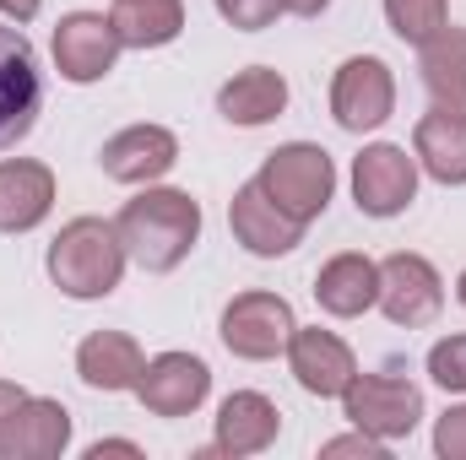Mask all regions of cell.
I'll return each mask as SVG.
<instances>
[{"mask_svg": "<svg viewBox=\"0 0 466 460\" xmlns=\"http://www.w3.org/2000/svg\"><path fill=\"white\" fill-rule=\"evenodd\" d=\"M293 223H315L326 206H331V195H337V163H331V152L326 146H315V141H288V146H277L271 157H266V168H260V179H255Z\"/></svg>", "mask_w": 466, "mask_h": 460, "instance_id": "obj_3", "label": "cell"}, {"mask_svg": "<svg viewBox=\"0 0 466 460\" xmlns=\"http://www.w3.org/2000/svg\"><path fill=\"white\" fill-rule=\"evenodd\" d=\"M380 309H385L390 325H407V331L429 325V320L445 309V282H440V271H434L423 255L396 249L390 260H380Z\"/></svg>", "mask_w": 466, "mask_h": 460, "instance_id": "obj_8", "label": "cell"}, {"mask_svg": "<svg viewBox=\"0 0 466 460\" xmlns=\"http://www.w3.org/2000/svg\"><path fill=\"white\" fill-rule=\"evenodd\" d=\"M293 331H299L293 304L277 298V293H238L223 309V346L233 357H249V363H266V357L288 352Z\"/></svg>", "mask_w": 466, "mask_h": 460, "instance_id": "obj_5", "label": "cell"}, {"mask_svg": "<svg viewBox=\"0 0 466 460\" xmlns=\"http://www.w3.org/2000/svg\"><path fill=\"white\" fill-rule=\"evenodd\" d=\"M456 298H461V304H466V271H461V282H456Z\"/></svg>", "mask_w": 466, "mask_h": 460, "instance_id": "obj_33", "label": "cell"}, {"mask_svg": "<svg viewBox=\"0 0 466 460\" xmlns=\"http://www.w3.org/2000/svg\"><path fill=\"white\" fill-rule=\"evenodd\" d=\"M315 298L337 320H352V315L374 309L380 304V265L369 255H337V260H326L320 276H315Z\"/></svg>", "mask_w": 466, "mask_h": 460, "instance_id": "obj_18", "label": "cell"}, {"mask_svg": "<svg viewBox=\"0 0 466 460\" xmlns=\"http://www.w3.org/2000/svg\"><path fill=\"white\" fill-rule=\"evenodd\" d=\"M109 22L125 49H163L185 33V0H115Z\"/></svg>", "mask_w": 466, "mask_h": 460, "instance_id": "obj_23", "label": "cell"}, {"mask_svg": "<svg viewBox=\"0 0 466 460\" xmlns=\"http://www.w3.org/2000/svg\"><path fill=\"white\" fill-rule=\"evenodd\" d=\"M423 60V87L434 98V109H451V115H466V27H440L429 44H418Z\"/></svg>", "mask_w": 466, "mask_h": 460, "instance_id": "obj_20", "label": "cell"}, {"mask_svg": "<svg viewBox=\"0 0 466 460\" xmlns=\"http://www.w3.org/2000/svg\"><path fill=\"white\" fill-rule=\"evenodd\" d=\"M115 228H119L125 255L141 271L163 276V271H174L196 249V238H201V206L185 190H141L136 201H125Z\"/></svg>", "mask_w": 466, "mask_h": 460, "instance_id": "obj_1", "label": "cell"}, {"mask_svg": "<svg viewBox=\"0 0 466 460\" xmlns=\"http://www.w3.org/2000/svg\"><path fill=\"white\" fill-rule=\"evenodd\" d=\"M119 49H125V38L115 33V22H109L104 11H71V16H60V27H55V65H60V76L76 82V87L104 82V76L115 71Z\"/></svg>", "mask_w": 466, "mask_h": 460, "instance_id": "obj_9", "label": "cell"}, {"mask_svg": "<svg viewBox=\"0 0 466 460\" xmlns=\"http://www.w3.org/2000/svg\"><path fill=\"white\" fill-rule=\"evenodd\" d=\"M385 16L401 44H429L451 22V0H385Z\"/></svg>", "mask_w": 466, "mask_h": 460, "instance_id": "obj_24", "label": "cell"}, {"mask_svg": "<svg viewBox=\"0 0 466 460\" xmlns=\"http://www.w3.org/2000/svg\"><path fill=\"white\" fill-rule=\"evenodd\" d=\"M55 206V174L33 157L0 163V233H33Z\"/></svg>", "mask_w": 466, "mask_h": 460, "instance_id": "obj_15", "label": "cell"}, {"mask_svg": "<svg viewBox=\"0 0 466 460\" xmlns=\"http://www.w3.org/2000/svg\"><path fill=\"white\" fill-rule=\"evenodd\" d=\"M38 5H44V0H0V11H5L11 22H33V16H38Z\"/></svg>", "mask_w": 466, "mask_h": 460, "instance_id": "obj_31", "label": "cell"}, {"mask_svg": "<svg viewBox=\"0 0 466 460\" xmlns=\"http://www.w3.org/2000/svg\"><path fill=\"white\" fill-rule=\"evenodd\" d=\"M141 368H147V357H141L136 336H125V331H93L76 346V374H82L87 390H104V395L136 390Z\"/></svg>", "mask_w": 466, "mask_h": 460, "instance_id": "obj_17", "label": "cell"}, {"mask_svg": "<svg viewBox=\"0 0 466 460\" xmlns=\"http://www.w3.org/2000/svg\"><path fill=\"white\" fill-rule=\"evenodd\" d=\"M38 109H44V82H38L33 44L16 27H0V152L33 130Z\"/></svg>", "mask_w": 466, "mask_h": 460, "instance_id": "obj_10", "label": "cell"}, {"mask_svg": "<svg viewBox=\"0 0 466 460\" xmlns=\"http://www.w3.org/2000/svg\"><path fill=\"white\" fill-rule=\"evenodd\" d=\"M207 390H212V368L196 352H163L136 379V395L152 417H190L207 401Z\"/></svg>", "mask_w": 466, "mask_h": 460, "instance_id": "obj_11", "label": "cell"}, {"mask_svg": "<svg viewBox=\"0 0 466 460\" xmlns=\"http://www.w3.org/2000/svg\"><path fill=\"white\" fill-rule=\"evenodd\" d=\"M412 157L423 163L429 179L440 185H466V115L434 109L412 130Z\"/></svg>", "mask_w": 466, "mask_h": 460, "instance_id": "obj_19", "label": "cell"}, {"mask_svg": "<svg viewBox=\"0 0 466 460\" xmlns=\"http://www.w3.org/2000/svg\"><path fill=\"white\" fill-rule=\"evenodd\" d=\"M320 455H363V460H380L385 455V439H374V434H352V439H331V445H320Z\"/></svg>", "mask_w": 466, "mask_h": 460, "instance_id": "obj_29", "label": "cell"}, {"mask_svg": "<svg viewBox=\"0 0 466 460\" xmlns=\"http://www.w3.org/2000/svg\"><path fill=\"white\" fill-rule=\"evenodd\" d=\"M218 109H223L228 125H266V119H277L288 109V82L271 65H249V71H238V76L223 82Z\"/></svg>", "mask_w": 466, "mask_h": 460, "instance_id": "obj_21", "label": "cell"}, {"mask_svg": "<svg viewBox=\"0 0 466 460\" xmlns=\"http://www.w3.org/2000/svg\"><path fill=\"white\" fill-rule=\"evenodd\" d=\"M104 455H141L130 439H98L93 450H87V460H104Z\"/></svg>", "mask_w": 466, "mask_h": 460, "instance_id": "obj_30", "label": "cell"}, {"mask_svg": "<svg viewBox=\"0 0 466 460\" xmlns=\"http://www.w3.org/2000/svg\"><path fill=\"white\" fill-rule=\"evenodd\" d=\"M288 368H293V379L309 390V395H342L352 385V374H358V363H352V352L342 336H331V331H293V342H288Z\"/></svg>", "mask_w": 466, "mask_h": 460, "instance_id": "obj_14", "label": "cell"}, {"mask_svg": "<svg viewBox=\"0 0 466 460\" xmlns=\"http://www.w3.org/2000/svg\"><path fill=\"white\" fill-rule=\"evenodd\" d=\"M429 379L466 395V336H445V342L429 352Z\"/></svg>", "mask_w": 466, "mask_h": 460, "instance_id": "obj_25", "label": "cell"}, {"mask_svg": "<svg viewBox=\"0 0 466 460\" xmlns=\"http://www.w3.org/2000/svg\"><path fill=\"white\" fill-rule=\"evenodd\" d=\"M396 109V76L380 55H352L337 65V82H331V115L342 130L363 135V130H380Z\"/></svg>", "mask_w": 466, "mask_h": 460, "instance_id": "obj_6", "label": "cell"}, {"mask_svg": "<svg viewBox=\"0 0 466 460\" xmlns=\"http://www.w3.org/2000/svg\"><path fill=\"white\" fill-rule=\"evenodd\" d=\"M282 5H288L293 16H320V11H326L331 0H282Z\"/></svg>", "mask_w": 466, "mask_h": 460, "instance_id": "obj_32", "label": "cell"}, {"mask_svg": "<svg viewBox=\"0 0 466 460\" xmlns=\"http://www.w3.org/2000/svg\"><path fill=\"white\" fill-rule=\"evenodd\" d=\"M228 223H233V238L249 249V255H260V260H277V255H288V249H299V238H304V223H293L255 179L233 195L228 206Z\"/></svg>", "mask_w": 466, "mask_h": 460, "instance_id": "obj_13", "label": "cell"}, {"mask_svg": "<svg viewBox=\"0 0 466 460\" xmlns=\"http://www.w3.org/2000/svg\"><path fill=\"white\" fill-rule=\"evenodd\" d=\"M218 11H223V22H233L238 33H260V27H271L288 5H282V0H218Z\"/></svg>", "mask_w": 466, "mask_h": 460, "instance_id": "obj_26", "label": "cell"}, {"mask_svg": "<svg viewBox=\"0 0 466 460\" xmlns=\"http://www.w3.org/2000/svg\"><path fill=\"white\" fill-rule=\"evenodd\" d=\"M352 195H358L363 217H396V212H407L412 195H418V157H407L390 141L363 146L358 163H352Z\"/></svg>", "mask_w": 466, "mask_h": 460, "instance_id": "obj_7", "label": "cell"}, {"mask_svg": "<svg viewBox=\"0 0 466 460\" xmlns=\"http://www.w3.org/2000/svg\"><path fill=\"white\" fill-rule=\"evenodd\" d=\"M174 163H179V141H174V130H163V125H130V130L109 135L104 152H98V168H104L115 185H152V179H163Z\"/></svg>", "mask_w": 466, "mask_h": 460, "instance_id": "obj_12", "label": "cell"}, {"mask_svg": "<svg viewBox=\"0 0 466 460\" xmlns=\"http://www.w3.org/2000/svg\"><path fill=\"white\" fill-rule=\"evenodd\" d=\"M434 450L445 460H466V406H451L434 428Z\"/></svg>", "mask_w": 466, "mask_h": 460, "instance_id": "obj_27", "label": "cell"}, {"mask_svg": "<svg viewBox=\"0 0 466 460\" xmlns=\"http://www.w3.org/2000/svg\"><path fill=\"white\" fill-rule=\"evenodd\" d=\"M125 244L119 228L104 217H76L49 244V282L66 298H109L125 276Z\"/></svg>", "mask_w": 466, "mask_h": 460, "instance_id": "obj_2", "label": "cell"}, {"mask_svg": "<svg viewBox=\"0 0 466 460\" xmlns=\"http://www.w3.org/2000/svg\"><path fill=\"white\" fill-rule=\"evenodd\" d=\"M282 428V412L260 395V390H233L228 401L218 406V455H260L271 450Z\"/></svg>", "mask_w": 466, "mask_h": 460, "instance_id": "obj_16", "label": "cell"}, {"mask_svg": "<svg viewBox=\"0 0 466 460\" xmlns=\"http://www.w3.org/2000/svg\"><path fill=\"white\" fill-rule=\"evenodd\" d=\"M66 445H71V412L49 395H27L5 460H55Z\"/></svg>", "mask_w": 466, "mask_h": 460, "instance_id": "obj_22", "label": "cell"}, {"mask_svg": "<svg viewBox=\"0 0 466 460\" xmlns=\"http://www.w3.org/2000/svg\"><path fill=\"white\" fill-rule=\"evenodd\" d=\"M342 417L385 445L407 439L423 417V390L401 374H352V385L342 390Z\"/></svg>", "mask_w": 466, "mask_h": 460, "instance_id": "obj_4", "label": "cell"}, {"mask_svg": "<svg viewBox=\"0 0 466 460\" xmlns=\"http://www.w3.org/2000/svg\"><path fill=\"white\" fill-rule=\"evenodd\" d=\"M22 401H27V390H16V385H0V460H5V450H11V434H16Z\"/></svg>", "mask_w": 466, "mask_h": 460, "instance_id": "obj_28", "label": "cell"}]
</instances>
